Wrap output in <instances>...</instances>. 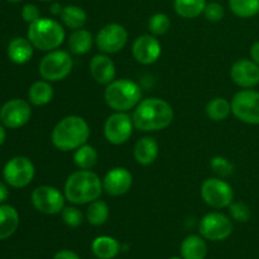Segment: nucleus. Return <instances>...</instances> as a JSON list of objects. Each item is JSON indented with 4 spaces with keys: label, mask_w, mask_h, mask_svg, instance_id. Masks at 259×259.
<instances>
[{
    "label": "nucleus",
    "mask_w": 259,
    "mask_h": 259,
    "mask_svg": "<svg viewBox=\"0 0 259 259\" xmlns=\"http://www.w3.org/2000/svg\"><path fill=\"white\" fill-rule=\"evenodd\" d=\"M174 118L172 106L159 98L142 99L132 114L134 128L142 132L163 131L171 125Z\"/></svg>",
    "instance_id": "f257e3e1"
},
{
    "label": "nucleus",
    "mask_w": 259,
    "mask_h": 259,
    "mask_svg": "<svg viewBox=\"0 0 259 259\" xmlns=\"http://www.w3.org/2000/svg\"><path fill=\"white\" fill-rule=\"evenodd\" d=\"M103 180L91 169H78L67 177L65 182L66 200L75 205H85L100 199Z\"/></svg>",
    "instance_id": "f03ea898"
},
{
    "label": "nucleus",
    "mask_w": 259,
    "mask_h": 259,
    "mask_svg": "<svg viewBox=\"0 0 259 259\" xmlns=\"http://www.w3.org/2000/svg\"><path fill=\"white\" fill-rule=\"evenodd\" d=\"M90 137L88 121L78 115H67L61 119L51 133V141L57 149L62 152L76 151L83 146Z\"/></svg>",
    "instance_id": "7ed1b4c3"
},
{
    "label": "nucleus",
    "mask_w": 259,
    "mask_h": 259,
    "mask_svg": "<svg viewBox=\"0 0 259 259\" xmlns=\"http://www.w3.org/2000/svg\"><path fill=\"white\" fill-rule=\"evenodd\" d=\"M104 99L109 108L114 111L128 113L132 109L134 110L141 103L142 89L138 83L129 78H119L106 85Z\"/></svg>",
    "instance_id": "20e7f679"
},
{
    "label": "nucleus",
    "mask_w": 259,
    "mask_h": 259,
    "mask_svg": "<svg viewBox=\"0 0 259 259\" xmlns=\"http://www.w3.org/2000/svg\"><path fill=\"white\" fill-rule=\"evenodd\" d=\"M28 39L39 51L57 50L66 38L65 28L60 22L51 18H39L28 28Z\"/></svg>",
    "instance_id": "39448f33"
},
{
    "label": "nucleus",
    "mask_w": 259,
    "mask_h": 259,
    "mask_svg": "<svg viewBox=\"0 0 259 259\" xmlns=\"http://www.w3.org/2000/svg\"><path fill=\"white\" fill-rule=\"evenodd\" d=\"M73 68V60L67 51H50L39 62V75L43 80L57 82L67 77Z\"/></svg>",
    "instance_id": "423d86ee"
},
{
    "label": "nucleus",
    "mask_w": 259,
    "mask_h": 259,
    "mask_svg": "<svg viewBox=\"0 0 259 259\" xmlns=\"http://www.w3.org/2000/svg\"><path fill=\"white\" fill-rule=\"evenodd\" d=\"M232 113L238 120L249 125H259V93L243 89L232 99Z\"/></svg>",
    "instance_id": "0eeeda50"
},
{
    "label": "nucleus",
    "mask_w": 259,
    "mask_h": 259,
    "mask_svg": "<svg viewBox=\"0 0 259 259\" xmlns=\"http://www.w3.org/2000/svg\"><path fill=\"white\" fill-rule=\"evenodd\" d=\"M202 200L214 209H224L234 201V190L222 177L206 179L200 189Z\"/></svg>",
    "instance_id": "6e6552de"
},
{
    "label": "nucleus",
    "mask_w": 259,
    "mask_h": 259,
    "mask_svg": "<svg viewBox=\"0 0 259 259\" xmlns=\"http://www.w3.org/2000/svg\"><path fill=\"white\" fill-rule=\"evenodd\" d=\"M34 164L28 157L17 156L7 162L3 169V177L9 186L23 189L32 182L34 177Z\"/></svg>",
    "instance_id": "1a4fd4ad"
},
{
    "label": "nucleus",
    "mask_w": 259,
    "mask_h": 259,
    "mask_svg": "<svg viewBox=\"0 0 259 259\" xmlns=\"http://www.w3.org/2000/svg\"><path fill=\"white\" fill-rule=\"evenodd\" d=\"M133 129V119L128 113L114 111L104 123V137L109 143L121 146L131 139Z\"/></svg>",
    "instance_id": "9d476101"
},
{
    "label": "nucleus",
    "mask_w": 259,
    "mask_h": 259,
    "mask_svg": "<svg viewBox=\"0 0 259 259\" xmlns=\"http://www.w3.org/2000/svg\"><path fill=\"white\" fill-rule=\"evenodd\" d=\"M233 222L223 212H209L200 220L199 232L204 239L211 242H222L232 235Z\"/></svg>",
    "instance_id": "9b49d317"
},
{
    "label": "nucleus",
    "mask_w": 259,
    "mask_h": 259,
    "mask_svg": "<svg viewBox=\"0 0 259 259\" xmlns=\"http://www.w3.org/2000/svg\"><path fill=\"white\" fill-rule=\"evenodd\" d=\"M30 199L34 209L46 215L61 214L65 207V194L53 186L43 185L37 187L32 192Z\"/></svg>",
    "instance_id": "f8f14e48"
},
{
    "label": "nucleus",
    "mask_w": 259,
    "mask_h": 259,
    "mask_svg": "<svg viewBox=\"0 0 259 259\" xmlns=\"http://www.w3.org/2000/svg\"><path fill=\"white\" fill-rule=\"evenodd\" d=\"M128 42V32L119 23H109L104 25L95 37L99 50L105 55H113L125 47Z\"/></svg>",
    "instance_id": "ddd939ff"
},
{
    "label": "nucleus",
    "mask_w": 259,
    "mask_h": 259,
    "mask_svg": "<svg viewBox=\"0 0 259 259\" xmlns=\"http://www.w3.org/2000/svg\"><path fill=\"white\" fill-rule=\"evenodd\" d=\"M32 116V109L25 100L13 99L7 101L0 109V121L4 126L18 129L24 126Z\"/></svg>",
    "instance_id": "4468645a"
},
{
    "label": "nucleus",
    "mask_w": 259,
    "mask_h": 259,
    "mask_svg": "<svg viewBox=\"0 0 259 259\" xmlns=\"http://www.w3.org/2000/svg\"><path fill=\"white\" fill-rule=\"evenodd\" d=\"M132 53L141 65H152L161 57V42L153 34H142L133 42Z\"/></svg>",
    "instance_id": "2eb2a0df"
},
{
    "label": "nucleus",
    "mask_w": 259,
    "mask_h": 259,
    "mask_svg": "<svg viewBox=\"0 0 259 259\" xmlns=\"http://www.w3.org/2000/svg\"><path fill=\"white\" fill-rule=\"evenodd\" d=\"M230 77L239 88H254L259 83V66L254 61L248 58L235 61L230 68Z\"/></svg>",
    "instance_id": "dca6fc26"
},
{
    "label": "nucleus",
    "mask_w": 259,
    "mask_h": 259,
    "mask_svg": "<svg viewBox=\"0 0 259 259\" xmlns=\"http://www.w3.org/2000/svg\"><path fill=\"white\" fill-rule=\"evenodd\" d=\"M133 185V175L125 167H115L106 172L103 179V189L110 196L125 195Z\"/></svg>",
    "instance_id": "f3484780"
},
{
    "label": "nucleus",
    "mask_w": 259,
    "mask_h": 259,
    "mask_svg": "<svg viewBox=\"0 0 259 259\" xmlns=\"http://www.w3.org/2000/svg\"><path fill=\"white\" fill-rule=\"evenodd\" d=\"M90 75L94 80L100 85H109L111 81L115 80L116 70L113 60L105 53L95 55L89 63Z\"/></svg>",
    "instance_id": "a211bd4d"
},
{
    "label": "nucleus",
    "mask_w": 259,
    "mask_h": 259,
    "mask_svg": "<svg viewBox=\"0 0 259 259\" xmlns=\"http://www.w3.org/2000/svg\"><path fill=\"white\" fill-rule=\"evenodd\" d=\"M159 153L158 143L152 137H143L136 143L133 149L134 159L142 166H149L157 159Z\"/></svg>",
    "instance_id": "6ab92c4d"
},
{
    "label": "nucleus",
    "mask_w": 259,
    "mask_h": 259,
    "mask_svg": "<svg viewBox=\"0 0 259 259\" xmlns=\"http://www.w3.org/2000/svg\"><path fill=\"white\" fill-rule=\"evenodd\" d=\"M180 253L184 259H205L207 255L206 242L200 235H189L182 240Z\"/></svg>",
    "instance_id": "aec40b11"
},
{
    "label": "nucleus",
    "mask_w": 259,
    "mask_h": 259,
    "mask_svg": "<svg viewBox=\"0 0 259 259\" xmlns=\"http://www.w3.org/2000/svg\"><path fill=\"white\" fill-rule=\"evenodd\" d=\"M33 45L28 38L18 37L10 40L8 46V56L10 61L17 65H24L32 58L33 56Z\"/></svg>",
    "instance_id": "412c9836"
},
{
    "label": "nucleus",
    "mask_w": 259,
    "mask_h": 259,
    "mask_svg": "<svg viewBox=\"0 0 259 259\" xmlns=\"http://www.w3.org/2000/svg\"><path fill=\"white\" fill-rule=\"evenodd\" d=\"M91 250L99 259H114L120 252L118 240L109 235H100L91 243Z\"/></svg>",
    "instance_id": "4be33fe9"
},
{
    "label": "nucleus",
    "mask_w": 259,
    "mask_h": 259,
    "mask_svg": "<svg viewBox=\"0 0 259 259\" xmlns=\"http://www.w3.org/2000/svg\"><path fill=\"white\" fill-rule=\"evenodd\" d=\"M19 225V214L10 205H0V240L12 237Z\"/></svg>",
    "instance_id": "5701e85b"
},
{
    "label": "nucleus",
    "mask_w": 259,
    "mask_h": 259,
    "mask_svg": "<svg viewBox=\"0 0 259 259\" xmlns=\"http://www.w3.org/2000/svg\"><path fill=\"white\" fill-rule=\"evenodd\" d=\"M94 37L88 29H76L71 33L68 37V50L72 55L75 56H82L90 52L91 47H93Z\"/></svg>",
    "instance_id": "b1692460"
},
{
    "label": "nucleus",
    "mask_w": 259,
    "mask_h": 259,
    "mask_svg": "<svg viewBox=\"0 0 259 259\" xmlns=\"http://www.w3.org/2000/svg\"><path fill=\"white\" fill-rule=\"evenodd\" d=\"M53 95H55V91H53L50 81L47 80L35 81L28 91L29 101L35 106H43L50 104L52 101Z\"/></svg>",
    "instance_id": "393cba45"
},
{
    "label": "nucleus",
    "mask_w": 259,
    "mask_h": 259,
    "mask_svg": "<svg viewBox=\"0 0 259 259\" xmlns=\"http://www.w3.org/2000/svg\"><path fill=\"white\" fill-rule=\"evenodd\" d=\"M60 17L63 24L72 30L80 29L88 22V14L78 5H66V7H63Z\"/></svg>",
    "instance_id": "a878e982"
},
{
    "label": "nucleus",
    "mask_w": 259,
    "mask_h": 259,
    "mask_svg": "<svg viewBox=\"0 0 259 259\" xmlns=\"http://www.w3.org/2000/svg\"><path fill=\"white\" fill-rule=\"evenodd\" d=\"M109 215H110V210H109L108 204L98 199L89 204L85 212V219L88 220L89 224L94 227H100L108 222Z\"/></svg>",
    "instance_id": "bb28decb"
},
{
    "label": "nucleus",
    "mask_w": 259,
    "mask_h": 259,
    "mask_svg": "<svg viewBox=\"0 0 259 259\" xmlns=\"http://www.w3.org/2000/svg\"><path fill=\"white\" fill-rule=\"evenodd\" d=\"M206 0H175L174 8L177 15L185 19H194L204 13Z\"/></svg>",
    "instance_id": "cd10ccee"
},
{
    "label": "nucleus",
    "mask_w": 259,
    "mask_h": 259,
    "mask_svg": "<svg viewBox=\"0 0 259 259\" xmlns=\"http://www.w3.org/2000/svg\"><path fill=\"white\" fill-rule=\"evenodd\" d=\"M99 159L98 151L90 144L78 147L73 153V162L80 169H91L96 166Z\"/></svg>",
    "instance_id": "c85d7f7f"
},
{
    "label": "nucleus",
    "mask_w": 259,
    "mask_h": 259,
    "mask_svg": "<svg viewBox=\"0 0 259 259\" xmlns=\"http://www.w3.org/2000/svg\"><path fill=\"white\" fill-rule=\"evenodd\" d=\"M207 118L214 121L225 120L232 114V103L225 98H214L206 104Z\"/></svg>",
    "instance_id": "c756f323"
},
{
    "label": "nucleus",
    "mask_w": 259,
    "mask_h": 259,
    "mask_svg": "<svg viewBox=\"0 0 259 259\" xmlns=\"http://www.w3.org/2000/svg\"><path fill=\"white\" fill-rule=\"evenodd\" d=\"M229 8L239 18H253L259 14V0H229Z\"/></svg>",
    "instance_id": "7c9ffc66"
},
{
    "label": "nucleus",
    "mask_w": 259,
    "mask_h": 259,
    "mask_svg": "<svg viewBox=\"0 0 259 259\" xmlns=\"http://www.w3.org/2000/svg\"><path fill=\"white\" fill-rule=\"evenodd\" d=\"M171 28V19L164 13H156L148 20V29L153 35H163Z\"/></svg>",
    "instance_id": "2f4dec72"
},
{
    "label": "nucleus",
    "mask_w": 259,
    "mask_h": 259,
    "mask_svg": "<svg viewBox=\"0 0 259 259\" xmlns=\"http://www.w3.org/2000/svg\"><path fill=\"white\" fill-rule=\"evenodd\" d=\"M62 222L70 228H77L83 223V214L76 206H65L61 211Z\"/></svg>",
    "instance_id": "473e14b6"
},
{
    "label": "nucleus",
    "mask_w": 259,
    "mask_h": 259,
    "mask_svg": "<svg viewBox=\"0 0 259 259\" xmlns=\"http://www.w3.org/2000/svg\"><path fill=\"white\" fill-rule=\"evenodd\" d=\"M229 209V215L233 220L238 223H247L250 219V209L244 202H234L228 206Z\"/></svg>",
    "instance_id": "72a5a7b5"
},
{
    "label": "nucleus",
    "mask_w": 259,
    "mask_h": 259,
    "mask_svg": "<svg viewBox=\"0 0 259 259\" xmlns=\"http://www.w3.org/2000/svg\"><path fill=\"white\" fill-rule=\"evenodd\" d=\"M210 166H211L212 171L219 175L220 177H228L234 172V166L232 162L222 156L214 157L210 162Z\"/></svg>",
    "instance_id": "f704fd0d"
},
{
    "label": "nucleus",
    "mask_w": 259,
    "mask_h": 259,
    "mask_svg": "<svg viewBox=\"0 0 259 259\" xmlns=\"http://www.w3.org/2000/svg\"><path fill=\"white\" fill-rule=\"evenodd\" d=\"M202 14L205 15V18L209 22H220L224 18L225 10L224 7L222 4H219V3H209L205 7Z\"/></svg>",
    "instance_id": "c9c22d12"
},
{
    "label": "nucleus",
    "mask_w": 259,
    "mask_h": 259,
    "mask_svg": "<svg viewBox=\"0 0 259 259\" xmlns=\"http://www.w3.org/2000/svg\"><path fill=\"white\" fill-rule=\"evenodd\" d=\"M22 18L27 23L32 24L35 20H38L40 18V12L34 4H27L23 7L22 9Z\"/></svg>",
    "instance_id": "e433bc0d"
},
{
    "label": "nucleus",
    "mask_w": 259,
    "mask_h": 259,
    "mask_svg": "<svg viewBox=\"0 0 259 259\" xmlns=\"http://www.w3.org/2000/svg\"><path fill=\"white\" fill-rule=\"evenodd\" d=\"M53 259H81L77 255V253H75L73 250H68V249H63L60 250L55 254Z\"/></svg>",
    "instance_id": "4c0bfd02"
},
{
    "label": "nucleus",
    "mask_w": 259,
    "mask_h": 259,
    "mask_svg": "<svg viewBox=\"0 0 259 259\" xmlns=\"http://www.w3.org/2000/svg\"><path fill=\"white\" fill-rule=\"evenodd\" d=\"M249 53H250V60L254 61V62L259 66V40L258 42L253 43L252 47H250Z\"/></svg>",
    "instance_id": "58836bf2"
},
{
    "label": "nucleus",
    "mask_w": 259,
    "mask_h": 259,
    "mask_svg": "<svg viewBox=\"0 0 259 259\" xmlns=\"http://www.w3.org/2000/svg\"><path fill=\"white\" fill-rule=\"evenodd\" d=\"M8 196H9V191H8V187L5 186L3 182H0V204H3V202H4L5 200L8 199Z\"/></svg>",
    "instance_id": "ea45409f"
},
{
    "label": "nucleus",
    "mask_w": 259,
    "mask_h": 259,
    "mask_svg": "<svg viewBox=\"0 0 259 259\" xmlns=\"http://www.w3.org/2000/svg\"><path fill=\"white\" fill-rule=\"evenodd\" d=\"M62 9H63V7H61L58 3H53V4L51 5V13H52L53 15H61Z\"/></svg>",
    "instance_id": "a19ab883"
},
{
    "label": "nucleus",
    "mask_w": 259,
    "mask_h": 259,
    "mask_svg": "<svg viewBox=\"0 0 259 259\" xmlns=\"http://www.w3.org/2000/svg\"><path fill=\"white\" fill-rule=\"evenodd\" d=\"M5 137H7V133H5V129H4V126H3L2 124H0V146H2V144L4 143Z\"/></svg>",
    "instance_id": "79ce46f5"
},
{
    "label": "nucleus",
    "mask_w": 259,
    "mask_h": 259,
    "mask_svg": "<svg viewBox=\"0 0 259 259\" xmlns=\"http://www.w3.org/2000/svg\"><path fill=\"white\" fill-rule=\"evenodd\" d=\"M10 3H19V2H22V0H9Z\"/></svg>",
    "instance_id": "37998d69"
},
{
    "label": "nucleus",
    "mask_w": 259,
    "mask_h": 259,
    "mask_svg": "<svg viewBox=\"0 0 259 259\" xmlns=\"http://www.w3.org/2000/svg\"><path fill=\"white\" fill-rule=\"evenodd\" d=\"M169 259H184L182 257H175V258H169Z\"/></svg>",
    "instance_id": "c03bdc74"
},
{
    "label": "nucleus",
    "mask_w": 259,
    "mask_h": 259,
    "mask_svg": "<svg viewBox=\"0 0 259 259\" xmlns=\"http://www.w3.org/2000/svg\"><path fill=\"white\" fill-rule=\"evenodd\" d=\"M40 2H52V0H40Z\"/></svg>",
    "instance_id": "a18cd8bd"
},
{
    "label": "nucleus",
    "mask_w": 259,
    "mask_h": 259,
    "mask_svg": "<svg viewBox=\"0 0 259 259\" xmlns=\"http://www.w3.org/2000/svg\"><path fill=\"white\" fill-rule=\"evenodd\" d=\"M96 259H99V258H96Z\"/></svg>",
    "instance_id": "49530a36"
}]
</instances>
